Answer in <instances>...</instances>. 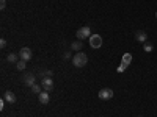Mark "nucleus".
Wrapping results in <instances>:
<instances>
[{"label": "nucleus", "instance_id": "6ab92c4d", "mask_svg": "<svg viewBox=\"0 0 157 117\" xmlns=\"http://www.w3.org/2000/svg\"><path fill=\"white\" fill-rule=\"evenodd\" d=\"M6 8V0H0V9H5Z\"/></svg>", "mask_w": 157, "mask_h": 117}, {"label": "nucleus", "instance_id": "f257e3e1", "mask_svg": "<svg viewBox=\"0 0 157 117\" xmlns=\"http://www.w3.org/2000/svg\"><path fill=\"white\" fill-rule=\"evenodd\" d=\"M88 62V56L83 53V51H77V53L72 56V64L75 67H83Z\"/></svg>", "mask_w": 157, "mask_h": 117}, {"label": "nucleus", "instance_id": "a211bd4d", "mask_svg": "<svg viewBox=\"0 0 157 117\" xmlns=\"http://www.w3.org/2000/svg\"><path fill=\"white\" fill-rule=\"evenodd\" d=\"M126 67H127V66H126V64H124V62H121V66H120V67H118V72H121V73H123V72L126 70Z\"/></svg>", "mask_w": 157, "mask_h": 117}, {"label": "nucleus", "instance_id": "39448f33", "mask_svg": "<svg viewBox=\"0 0 157 117\" xmlns=\"http://www.w3.org/2000/svg\"><path fill=\"white\" fill-rule=\"evenodd\" d=\"M99 98H101V100H110V98H113V90H112L110 87L101 89V90H99Z\"/></svg>", "mask_w": 157, "mask_h": 117}, {"label": "nucleus", "instance_id": "4468645a", "mask_svg": "<svg viewBox=\"0 0 157 117\" xmlns=\"http://www.w3.org/2000/svg\"><path fill=\"white\" fill-rule=\"evenodd\" d=\"M130 59H132V55H130V53H126L123 56V62L126 64V66H129V64H130Z\"/></svg>", "mask_w": 157, "mask_h": 117}, {"label": "nucleus", "instance_id": "4be33fe9", "mask_svg": "<svg viewBox=\"0 0 157 117\" xmlns=\"http://www.w3.org/2000/svg\"><path fill=\"white\" fill-rule=\"evenodd\" d=\"M155 17H157V14H155Z\"/></svg>", "mask_w": 157, "mask_h": 117}, {"label": "nucleus", "instance_id": "dca6fc26", "mask_svg": "<svg viewBox=\"0 0 157 117\" xmlns=\"http://www.w3.org/2000/svg\"><path fill=\"white\" fill-rule=\"evenodd\" d=\"M152 44L151 42H145V44H143V50H145V51H152Z\"/></svg>", "mask_w": 157, "mask_h": 117}, {"label": "nucleus", "instance_id": "f8f14e48", "mask_svg": "<svg viewBox=\"0 0 157 117\" xmlns=\"http://www.w3.org/2000/svg\"><path fill=\"white\" fill-rule=\"evenodd\" d=\"M16 67H17V70H25V67H27V61L19 59V61L16 62Z\"/></svg>", "mask_w": 157, "mask_h": 117}, {"label": "nucleus", "instance_id": "2eb2a0df", "mask_svg": "<svg viewBox=\"0 0 157 117\" xmlns=\"http://www.w3.org/2000/svg\"><path fill=\"white\" fill-rule=\"evenodd\" d=\"M41 87L43 86H39V84H33L32 86V92L33 94H41Z\"/></svg>", "mask_w": 157, "mask_h": 117}, {"label": "nucleus", "instance_id": "f03ea898", "mask_svg": "<svg viewBox=\"0 0 157 117\" xmlns=\"http://www.w3.org/2000/svg\"><path fill=\"white\" fill-rule=\"evenodd\" d=\"M88 41H90V47L91 48H101L102 47V37L99 34H91L88 37Z\"/></svg>", "mask_w": 157, "mask_h": 117}, {"label": "nucleus", "instance_id": "ddd939ff", "mask_svg": "<svg viewBox=\"0 0 157 117\" xmlns=\"http://www.w3.org/2000/svg\"><path fill=\"white\" fill-rule=\"evenodd\" d=\"M6 61H8V62H17L19 59H17V55H16V53H10V55L6 56Z\"/></svg>", "mask_w": 157, "mask_h": 117}, {"label": "nucleus", "instance_id": "f3484780", "mask_svg": "<svg viewBox=\"0 0 157 117\" xmlns=\"http://www.w3.org/2000/svg\"><path fill=\"white\" fill-rule=\"evenodd\" d=\"M52 73H54L52 70H44L43 72V78H52Z\"/></svg>", "mask_w": 157, "mask_h": 117}, {"label": "nucleus", "instance_id": "9d476101", "mask_svg": "<svg viewBox=\"0 0 157 117\" xmlns=\"http://www.w3.org/2000/svg\"><path fill=\"white\" fill-rule=\"evenodd\" d=\"M38 100H39V103H43V105H47L49 103V100H50V97H49V92H41V94H38Z\"/></svg>", "mask_w": 157, "mask_h": 117}, {"label": "nucleus", "instance_id": "20e7f679", "mask_svg": "<svg viewBox=\"0 0 157 117\" xmlns=\"http://www.w3.org/2000/svg\"><path fill=\"white\" fill-rule=\"evenodd\" d=\"M32 56H33L32 48H29V47H22V48H21V51H19V58H21V59H24V61H30Z\"/></svg>", "mask_w": 157, "mask_h": 117}, {"label": "nucleus", "instance_id": "423d86ee", "mask_svg": "<svg viewBox=\"0 0 157 117\" xmlns=\"http://www.w3.org/2000/svg\"><path fill=\"white\" fill-rule=\"evenodd\" d=\"M41 86H43V89L46 90V92H50V90L54 89V81H52V78H43Z\"/></svg>", "mask_w": 157, "mask_h": 117}, {"label": "nucleus", "instance_id": "6e6552de", "mask_svg": "<svg viewBox=\"0 0 157 117\" xmlns=\"http://www.w3.org/2000/svg\"><path fill=\"white\" fill-rule=\"evenodd\" d=\"M3 100L6 101V103H14L16 101V95H14V92H11V90H6V92L3 94Z\"/></svg>", "mask_w": 157, "mask_h": 117}, {"label": "nucleus", "instance_id": "0eeeda50", "mask_svg": "<svg viewBox=\"0 0 157 117\" xmlns=\"http://www.w3.org/2000/svg\"><path fill=\"white\" fill-rule=\"evenodd\" d=\"M146 39H148V34L143 31V30H138V31H135V41H138V42H143L145 44L146 42Z\"/></svg>", "mask_w": 157, "mask_h": 117}, {"label": "nucleus", "instance_id": "9b49d317", "mask_svg": "<svg viewBox=\"0 0 157 117\" xmlns=\"http://www.w3.org/2000/svg\"><path fill=\"white\" fill-rule=\"evenodd\" d=\"M82 47H83L82 41H75V42H72V45H71V48H72V50H75V51H80V50H82Z\"/></svg>", "mask_w": 157, "mask_h": 117}, {"label": "nucleus", "instance_id": "aec40b11", "mask_svg": "<svg viewBox=\"0 0 157 117\" xmlns=\"http://www.w3.org/2000/svg\"><path fill=\"white\" fill-rule=\"evenodd\" d=\"M6 47V41L5 39H0V48H5Z\"/></svg>", "mask_w": 157, "mask_h": 117}, {"label": "nucleus", "instance_id": "7ed1b4c3", "mask_svg": "<svg viewBox=\"0 0 157 117\" xmlns=\"http://www.w3.org/2000/svg\"><path fill=\"white\" fill-rule=\"evenodd\" d=\"M75 36H77L78 41H83V39L90 37V36H91V30H90V27H82V28H78L77 33H75Z\"/></svg>", "mask_w": 157, "mask_h": 117}, {"label": "nucleus", "instance_id": "412c9836", "mask_svg": "<svg viewBox=\"0 0 157 117\" xmlns=\"http://www.w3.org/2000/svg\"><path fill=\"white\" fill-rule=\"evenodd\" d=\"M3 106H5V100L0 101V109H3Z\"/></svg>", "mask_w": 157, "mask_h": 117}, {"label": "nucleus", "instance_id": "5701e85b", "mask_svg": "<svg viewBox=\"0 0 157 117\" xmlns=\"http://www.w3.org/2000/svg\"><path fill=\"white\" fill-rule=\"evenodd\" d=\"M138 117H141V115H138Z\"/></svg>", "mask_w": 157, "mask_h": 117}, {"label": "nucleus", "instance_id": "1a4fd4ad", "mask_svg": "<svg viewBox=\"0 0 157 117\" xmlns=\"http://www.w3.org/2000/svg\"><path fill=\"white\" fill-rule=\"evenodd\" d=\"M24 84H27V86H33L35 84V75H32V73H25L24 75Z\"/></svg>", "mask_w": 157, "mask_h": 117}]
</instances>
